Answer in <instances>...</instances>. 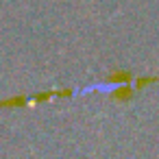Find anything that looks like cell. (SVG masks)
<instances>
[{
    "label": "cell",
    "mask_w": 159,
    "mask_h": 159,
    "mask_svg": "<svg viewBox=\"0 0 159 159\" xmlns=\"http://www.w3.org/2000/svg\"><path fill=\"white\" fill-rule=\"evenodd\" d=\"M135 94H137V89L131 87V83L118 85V87L111 92V100H116V102H131V100L135 98Z\"/></svg>",
    "instance_id": "6da1fadb"
},
{
    "label": "cell",
    "mask_w": 159,
    "mask_h": 159,
    "mask_svg": "<svg viewBox=\"0 0 159 159\" xmlns=\"http://www.w3.org/2000/svg\"><path fill=\"white\" fill-rule=\"evenodd\" d=\"M29 105V98L22 96V94H16V96H9V98H2L0 100V109H24Z\"/></svg>",
    "instance_id": "7a4b0ae2"
},
{
    "label": "cell",
    "mask_w": 159,
    "mask_h": 159,
    "mask_svg": "<svg viewBox=\"0 0 159 159\" xmlns=\"http://www.w3.org/2000/svg\"><path fill=\"white\" fill-rule=\"evenodd\" d=\"M111 83H118V85H126V83H131L135 76H133V72L131 70H111L109 72V76H107Z\"/></svg>",
    "instance_id": "3957f363"
},
{
    "label": "cell",
    "mask_w": 159,
    "mask_h": 159,
    "mask_svg": "<svg viewBox=\"0 0 159 159\" xmlns=\"http://www.w3.org/2000/svg\"><path fill=\"white\" fill-rule=\"evenodd\" d=\"M133 81H135V89H144V87L159 83V76H135Z\"/></svg>",
    "instance_id": "277c9868"
},
{
    "label": "cell",
    "mask_w": 159,
    "mask_h": 159,
    "mask_svg": "<svg viewBox=\"0 0 159 159\" xmlns=\"http://www.w3.org/2000/svg\"><path fill=\"white\" fill-rule=\"evenodd\" d=\"M50 98H57V89H48V92H39V94H35V96L31 98V102H35V105H42V102H48Z\"/></svg>",
    "instance_id": "5b68a950"
}]
</instances>
